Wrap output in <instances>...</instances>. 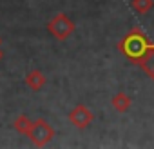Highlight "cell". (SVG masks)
<instances>
[{"label": "cell", "instance_id": "cell-2", "mask_svg": "<svg viewBox=\"0 0 154 149\" xmlns=\"http://www.w3.org/2000/svg\"><path fill=\"white\" fill-rule=\"evenodd\" d=\"M71 118H72V124H76L78 127H85V125L93 120V115H91L84 106H80L78 109H76V111L71 115Z\"/></svg>", "mask_w": 154, "mask_h": 149}, {"label": "cell", "instance_id": "cell-4", "mask_svg": "<svg viewBox=\"0 0 154 149\" xmlns=\"http://www.w3.org/2000/svg\"><path fill=\"white\" fill-rule=\"evenodd\" d=\"M131 6L136 13L145 15L154 8V0H131Z\"/></svg>", "mask_w": 154, "mask_h": 149}, {"label": "cell", "instance_id": "cell-1", "mask_svg": "<svg viewBox=\"0 0 154 149\" xmlns=\"http://www.w3.org/2000/svg\"><path fill=\"white\" fill-rule=\"evenodd\" d=\"M118 49L154 80V42H150L140 27L131 29L118 44Z\"/></svg>", "mask_w": 154, "mask_h": 149}, {"label": "cell", "instance_id": "cell-3", "mask_svg": "<svg viewBox=\"0 0 154 149\" xmlns=\"http://www.w3.org/2000/svg\"><path fill=\"white\" fill-rule=\"evenodd\" d=\"M131 104H132V100H131L125 93H118V95L112 97V107H114L118 113H127L129 107H131Z\"/></svg>", "mask_w": 154, "mask_h": 149}]
</instances>
